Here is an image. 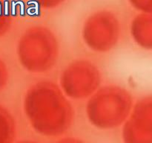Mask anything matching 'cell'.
I'll return each mask as SVG.
<instances>
[{
  "instance_id": "obj_1",
  "label": "cell",
  "mask_w": 152,
  "mask_h": 143,
  "mask_svg": "<svg viewBox=\"0 0 152 143\" xmlns=\"http://www.w3.org/2000/svg\"><path fill=\"white\" fill-rule=\"evenodd\" d=\"M25 116L34 131L42 136H62L72 127L74 107L59 85L41 80L31 85L23 98Z\"/></svg>"
},
{
  "instance_id": "obj_2",
  "label": "cell",
  "mask_w": 152,
  "mask_h": 143,
  "mask_svg": "<svg viewBox=\"0 0 152 143\" xmlns=\"http://www.w3.org/2000/svg\"><path fill=\"white\" fill-rule=\"evenodd\" d=\"M133 97L128 89L117 84L100 86L86 105V115L91 126L111 130L123 126L130 115Z\"/></svg>"
},
{
  "instance_id": "obj_3",
  "label": "cell",
  "mask_w": 152,
  "mask_h": 143,
  "mask_svg": "<svg viewBox=\"0 0 152 143\" xmlns=\"http://www.w3.org/2000/svg\"><path fill=\"white\" fill-rule=\"evenodd\" d=\"M59 43L53 31L45 25H33L18 40L16 55L21 66L28 72L42 74L57 63Z\"/></svg>"
},
{
  "instance_id": "obj_4",
  "label": "cell",
  "mask_w": 152,
  "mask_h": 143,
  "mask_svg": "<svg viewBox=\"0 0 152 143\" xmlns=\"http://www.w3.org/2000/svg\"><path fill=\"white\" fill-rule=\"evenodd\" d=\"M121 37V23L112 10L101 9L91 13L84 21L82 38L90 50L107 53L116 48Z\"/></svg>"
},
{
  "instance_id": "obj_5",
  "label": "cell",
  "mask_w": 152,
  "mask_h": 143,
  "mask_svg": "<svg viewBox=\"0 0 152 143\" xmlns=\"http://www.w3.org/2000/svg\"><path fill=\"white\" fill-rule=\"evenodd\" d=\"M99 68L87 59L74 60L61 72L59 85L69 99H88L101 86Z\"/></svg>"
},
{
  "instance_id": "obj_6",
  "label": "cell",
  "mask_w": 152,
  "mask_h": 143,
  "mask_svg": "<svg viewBox=\"0 0 152 143\" xmlns=\"http://www.w3.org/2000/svg\"><path fill=\"white\" fill-rule=\"evenodd\" d=\"M123 143H152V94L140 98L122 126Z\"/></svg>"
},
{
  "instance_id": "obj_7",
  "label": "cell",
  "mask_w": 152,
  "mask_h": 143,
  "mask_svg": "<svg viewBox=\"0 0 152 143\" xmlns=\"http://www.w3.org/2000/svg\"><path fill=\"white\" fill-rule=\"evenodd\" d=\"M130 35L142 50L152 51V13H139L130 23Z\"/></svg>"
},
{
  "instance_id": "obj_8",
  "label": "cell",
  "mask_w": 152,
  "mask_h": 143,
  "mask_svg": "<svg viewBox=\"0 0 152 143\" xmlns=\"http://www.w3.org/2000/svg\"><path fill=\"white\" fill-rule=\"evenodd\" d=\"M16 136L15 119L7 108L0 105V143H14Z\"/></svg>"
},
{
  "instance_id": "obj_9",
  "label": "cell",
  "mask_w": 152,
  "mask_h": 143,
  "mask_svg": "<svg viewBox=\"0 0 152 143\" xmlns=\"http://www.w3.org/2000/svg\"><path fill=\"white\" fill-rule=\"evenodd\" d=\"M12 18L7 7H2L0 3V37L7 34L11 28Z\"/></svg>"
},
{
  "instance_id": "obj_10",
  "label": "cell",
  "mask_w": 152,
  "mask_h": 143,
  "mask_svg": "<svg viewBox=\"0 0 152 143\" xmlns=\"http://www.w3.org/2000/svg\"><path fill=\"white\" fill-rule=\"evenodd\" d=\"M129 4L139 13H152V0H127Z\"/></svg>"
},
{
  "instance_id": "obj_11",
  "label": "cell",
  "mask_w": 152,
  "mask_h": 143,
  "mask_svg": "<svg viewBox=\"0 0 152 143\" xmlns=\"http://www.w3.org/2000/svg\"><path fill=\"white\" fill-rule=\"evenodd\" d=\"M39 7L45 10H51L63 4L65 0H31Z\"/></svg>"
},
{
  "instance_id": "obj_12",
  "label": "cell",
  "mask_w": 152,
  "mask_h": 143,
  "mask_svg": "<svg viewBox=\"0 0 152 143\" xmlns=\"http://www.w3.org/2000/svg\"><path fill=\"white\" fill-rule=\"evenodd\" d=\"M9 73L7 65L0 58V92L4 89L8 82Z\"/></svg>"
},
{
  "instance_id": "obj_13",
  "label": "cell",
  "mask_w": 152,
  "mask_h": 143,
  "mask_svg": "<svg viewBox=\"0 0 152 143\" xmlns=\"http://www.w3.org/2000/svg\"><path fill=\"white\" fill-rule=\"evenodd\" d=\"M55 143H86L81 140L80 139L76 138V137H63V138L59 139V140L56 142Z\"/></svg>"
},
{
  "instance_id": "obj_14",
  "label": "cell",
  "mask_w": 152,
  "mask_h": 143,
  "mask_svg": "<svg viewBox=\"0 0 152 143\" xmlns=\"http://www.w3.org/2000/svg\"><path fill=\"white\" fill-rule=\"evenodd\" d=\"M15 143H39L38 142L35 141V140H31V139H24V140H20V141H18Z\"/></svg>"
}]
</instances>
